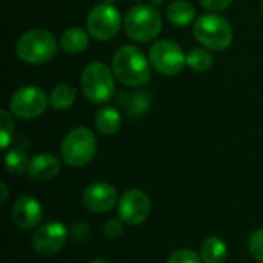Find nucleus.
Listing matches in <instances>:
<instances>
[{
	"label": "nucleus",
	"mask_w": 263,
	"mask_h": 263,
	"mask_svg": "<svg viewBox=\"0 0 263 263\" xmlns=\"http://www.w3.org/2000/svg\"><path fill=\"white\" fill-rule=\"evenodd\" d=\"M123 28L129 39L136 42H149L154 40L163 25L162 17L156 6L153 5H136L133 6L123 18Z\"/></svg>",
	"instance_id": "4"
},
{
	"label": "nucleus",
	"mask_w": 263,
	"mask_h": 263,
	"mask_svg": "<svg viewBox=\"0 0 263 263\" xmlns=\"http://www.w3.org/2000/svg\"><path fill=\"white\" fill-rule=\"evenodd\" d=\"M122 26V15L112 3H102L91 9L86 18V29L96 40L112 39Z\"/></svg>",
	"instance_id": "8"
},
{
	"label": "nucleus",
	"mask_w": 263,
	"mask_h": 263,
	"mask_svg": "<svg viewBox=\"0 0 263 263\" xmlns=\"http://www.w3.org/2000/svg\"><path fill=\"white\" fill-rule=\"evenodd\" d=\"M112 2H116V0H103V3H112Z\"/></svg>",
	"instance_id": "32"
},
{
	"label": "nucleus",
	"mask_w": 263,
	"mask_h": 263,
	"mask_svg": "<svg viewBox=\"0 0 263 263\" xmlns=\"http://www.w3.org/2000/svg\"><path fill=\"white\" fill-rule=\"evenodd\" d=\"M82 202L92 213H106L117 203V191L109 183H92L83 191Z\"/></svg>",
	"instance_id": "12"
},
{
	"label": "nucleus",
	"mask_w": 263,
	"mask_h": 263,
	"mask_svg": "<svg viewBox=\"0 0 263 263\" xmlns=\"http://www.w3.org/2000/svg\"><path fill=\"white\" fill-rule=\"evenodd\" d=\"M149 63L163 76H176L186 65L182 48L171 40H159L149 48Z\"/></svg>",
	"instance_id": "9"
},
{
	"label": "nucleus",
	"mask_w": 263,
	"mask_h": 263,
	"mask_svg": "<svg viewBox=\"0 0 263 263\" xmlns=\"http://www.w3.org/2000/svg\"><path fill=\"white\" fill-rule=\"evenodd\" d=\"M96 128L103 136L116 134L122 126V116L114 106H103L97 111L94 117Z\"/></svg>",
	"instance_id": "17"
},
{
	"label": "nucleus",
	"mask_w": 263,
	"mask_h": 263,
	"mask_svg": "<svg viewBox=\"0 0 263 263\" xmlns=\"http://www.w3.org/2000/svg\"><path fill=\"white\" fill-rule=\"evenodd\" d=\"M166 263H200V257L196 251L188 250V248H182L174 251Z\"/></svg>",
	"instance_id": "24"
},
{
	"label": "nucleus",
	"mask_w": 263,
	"mask_h": 263,
	"mask_svg": "<svg viewBox=\"0 0 263 263\" xmlns=\"http://www.w3.org/2000/svg\"><path fill=\"white\" fill-rule=\"evenodd\" d=\"M89 263H111V262H108V260H105V259H96V260H92V262H89Z\"/></svg>",
	"instance_id": "30"
},
{
	"label": "nucleus",
	"mask_w": 263,
	"mask_h": 263,
	"mask_svg": "<svg viewBox=\"0 0 263 263\" xmlns=\"http://www.w3.org/2000/svg\"><path fill=\"white\" fill-rule=\"evenodd\" d=\"M0 186H2V194H3V197H2V203H5V202H6V196H8V190H6V185H5L3 182H2V185H0Z\"/></svg>",
	"instance_id": "29"
},
{
	"label": "nucleus",
	"mask_w": 263,
	"mask_h": 263,
	"mask_svg": "<svg viewBox=\"0 0 263 263\" xmlns=\"http://www.w3.org/2000/svg\"><path fill=\"white\" fill-rule=\"evenodd\" d=\"M96 149H97L96 136L92 134L91 129L85 126H77L71 129L65 136L60 146L63 162L74 168H82L88 165L94 159Z\"/></svg>",
	"instance_id": "5"
},
{
	"label": "nucleus",
	"mask_w": 263,
	"mask_h": 263,
	"mask_svg": "<svg viewBox=\"0 0 263 263\" xmlns=\"http://www.w3.org/2000/svg\"><path fill=\"white\" fill-rule=\"evenodd\" d=\"M103 231H105V236H106L108 239H117V237H120L122 233H123V225H122L120 220L111 219V220L106 222Z\"/></svg>",
	"instance_id": "27"
},
{
	"label": "nucleus",
	"mask_w": 263,
	"mask_h": 263,
	"mask_svg": "<svg viewBox=\"0 0 263 263\" xmlns=\"http://www.w3.org/2000/svg\"><path fill=\"white\" fill-rule=\"evenodd\" d=\"M166 17L176 26H186L196 22V9L186 0H174L166 8Z\"/></svg>",
	"instance_id": "18"
},
{
	"label": "nucleus",
	"mask_w": 263,
	"mask_h": 263,
	"mask_svg": "<svg viewBox=\"0 0 263 263\" xmlns=\"http://www.w3.org/2000/svg\"><path fill=\"white\" fill-rule=\"evenodd\" d=\"M15 52L18 59L29 65H42L49 62L57 52V40L48 29L35 28L23 32L17 43Z\"/></svg>",
	"instance_id": "2"
},
{
	"label": "nucleus",
	"mask_w": 263,
	"mask_h": 263,
	"mask_svg": "<svg viewBox=\"0 0 263 263\" xmlns=\"http://www.w3.org/2000/svg\"><path fill=\"white\" fill-rule=\"evenodd\" d=\"M117 103L131 117H140L146 114L151 108V94L148 91H136L134 94L120 92L117 96Z\"/></svg>",
	"instance_id": "15"
},
{
	"label": "nucleus",
	"mask_w": 263,
	"mask_h": 263,
	"mask_svg": "<svg viewBox=\"0 0 263 263\" xmlns=\"http://www.w3.org/2000/svg\"><path fill=\"white\" fill-rule=\"evenodd\" d=\"M193 34L203 48L213 51H223L230 48L234 39L230 22L217 14H203L197 17L193 26Z\"/></svg>",
	"instance_id": "3"
},
{
	"label": "nucleus",
	"mask_w": 263,
	"mask_h": 263,
	"mask_svg": "<svg viewBox=\"0 0 263 263\" xmlns=\"http://www.w3.org/2000/svg\"><path fill=\"white\" fill-rule=\"evenodd\" d=\"M48 108V97L39 86L28 85L18 88L9 100V111L18 119L32 120L40 117Z\"/></svg>",
	"instance_id": "7"
},
{
	"label": "nucleus",
	"mask_w": 263,
	"mask_h": 263,
	"mask_svg": "<svg viewBox=\"0 0 263 263\" xmlns=\"http://www.w3.org/2000/svg\"><path fill=\"white\" fill-rule=\"evenodd\" d=\"M214 63V57L208 48H194L186 54V65L196 72L208 71Z\"/></svg>",
	"instance_id": "22"
},
{
	"label": "nucleus",
	"mask_w": 263,
	"mask_h": 263,
	"mask_svg": "<svg viewBox=\"0 0 263 263\" xmlns=\"http://www.w3.org/2000/svg\"><path fill=\"white\" fill-rule=\"evenodd\" d=\"M69 231L60 222H48L32 234V248L42 256L57 254L66 243Z\"/></svg>",
	"instance_id": "10"
},
{
	"label": "nucleus",
	"mask_w": 263,
	"mask_h": 263,
	"mask_svg": "<svg viewBox=\"0 0 263 263\" xmlns=\"http://www.w3.org/2000/svg\"><path fill=\"white\" fill-rule=\"evenodd\" d=\"M42 205L32 196H23L12 206V220L20 230H32L42 220Z\"/></svg>",
	"instance_id": "13"
},
{
	"label": "nucleus",
	"mask_w": 263,
	"mask_h": 263,
	"mask_svg": "<svg viewBox=\"0 0 263 263\" xmlns=\"http://www.w3.org/2000/svg\"><path fill=\"white\" fill-rule=\"evenodd\" d=\"M162 3V0H151L149 2V5H153V6H157V5H160Z\"/></svg>",
	"instance_id": "31"
},
{
	"label": "nucleus",
	"mask_w": 263,
	"mask_h": 263,
	"mask_svg": "<svg viewBox=\"0 0 263 263\" xmlns=\"http://www.w3.org/2000/svg\"><path fill=\"white\" fill-rule=\"evenodd\" d=\"M60 171V160L49 153L37 154L31 159L28 174L39 182H46L54 179Z\"/></svg>",
	"instance_id": "14"
},
{
	"label": "nucleus",
	"mask_w": 263,
	"mask_h": 263,
	"mask_svg": "<svg viewBox=\"0 0 263 263\" xmlns=\"http://www.w3.org/2000/svg\"><path fill=\"white\" fill-rule=\"evenodd\" d=\"M29 162L31 159L23 146H15L5 156V166L11 174H23L25 171L28 173Z\"/></svg>",
	"instance_id": "21"
},
{
	"label": "nucleus",
	"mask_w": 263,
	"mask_h": 263,
	"mask_svg": "<svg viewBox=\"0 0 263 263\" xmlns=\"http://www.w3.org/2000/svg\"><path fill=\"white\" fill-rule=\"evenodd\" d=\"M89 43V32H86L80 26L68 28L60 39L62 49L68 54H80L88 48Z\"/></svg>",
	"instance_id": "16"
},
{
	"label": "nucleus",
	"mask_w": 263,
	"mask_h": 263,
	"mask_svg": "<svg viewBox=\"0 0 263 263\" xmlns=\"http://www.w3.org/2000/svg\"><path fill=\"white\" fill-rule=\"evenodd\" d=\"M151 211V200L148 194L139 188L128 190L119 202V216L128 225L143 223Z\"/></svg>",
	"instance_id": "11"
},
{
	"label": "nucleus",
	"mask_w": 263,
	"mask_h": 263,
	"mask_svg": "<svg viewBox=\"0 0 263 263\" xmlns=\"http://www.w3.org/2000/svg\"><path fill=\"white\" fill-rule=\"evenodd\" d=\"M76 97H77V92L74 86H71L69 83H59L52 88L49 94V103L54 109L65 111L74 105Z\"/></svg>",
	"instance_id": "20"
},
{
	"label": "nucleus",
	"mask_w": 263,
	"mask_h": 263,
	"mask_svg": "<svg viewBox=\"0 0 263 263\" xmlns=\"http://www.w3.org/2000/svg\"><path fill=\"white\" fill-rule=\"evenodd\" d=\"M0 139H2V148H8V145L12 140V133H14V122H12V116L6 111L2 109L0 111Z\"/></svg>",
	"instance_id": "23"
},
{
	"label": "nucleus",
	"mask_w": 263,
	"mask_h": 263,
	"mask_svg": "<svg viewBox=\"0 0 263 263\" xmlns=\"http://www.w3.org/2000/svg\"><path fill=\"white\" fill-rule=\"evenodd\" d=\"M112 72L126 86H143L151 79L149 62L136 46L126 45L116 51L112 57Z\"/></svg>",
	"instance_id": "1"
},
{
	"label": "nucleus",
	"mask_w": 263,
	"mask_h": 263,
	"mask_svg": "<svg viewBox=\"0 0 263 263\" xmlns=\"http://www.w3.org/2000/svg\"><path fill=\"white\" fill-rule=\"evenodd\" d=\"M200 254L205 263H225L228 257V247L219 237H208L200 247Z\"/></svg>",
	"instance_id": "19"
},
{
	"label": "nucleus",
	"mask_w": 263,
	"mask_h": 263,
	"mask_svg": "<svg viewBox=\"0 0 263 263\" xmlns=\"http://www.w3.org/2000/svg\"><path fill=\"white\" fill-rule=\"evenodd\" d=\"M250 253L259 263H263V230H257L250 237Z\"/></svg>",
	"instance_id": "25"
},
{
	"label": "nucleus",
	"mask_w": 263,
	"mask_h": 263,
	"mask_svg": "<svg viewBox=\"0 0 263 263\" xmlns=\"http://www.w3.org/2000/svg\"><path fill=\"white\" fill-rule=\"evenodd\" d=\"M262 11H263V3H262Z\"/></svg>",
	"instance_id": "33"
},
{
	"label": "nucleus",
	"mask_w": 263,
	"mask_h": 263,
	"mask_svg": "<svg viewBox=\"0 0 263 263\" xmlns=\"http://www.w3.org/2000/svg\"><path fill=\"white\" fill-rule=\"evenodd\" d=\"M91 234V230H89V225L88 223H83V222H76L71 225L69 228V236L77 240V242H83L89 237Z\"/></svg>",
	"instance_id": "26"
},
{
	"label": "nucleus",
	"mask_w": 263,
	"mask_h": 263,
	"mask_svg": "<svg viewBox=\"0 0 263 263\" xmlns=\"http://www.w3.org/2000/svg\"><path fill=\"white\" fill-rule=\"evenodd\" d=\"M114 72L103 62L86 65L82 72V92L91 103H105L114 94Z\"/></svg>",
	"instance_id": "6"
},
{
	"label": "nucleus",
	"mask_w": 263,
	"mask_h": 263,
	"mask_svg": "<svg viewBox=\"0 0 263 263\" xmlns=\"http://www.w3.org/2000/svg\"><path fill=\"white\" fill-rule=\"evenodd\" d=\"M231 2H233V0H200V5H202L206 11L219 12V11L227 9V8L231 5Z\"/></svg>",
	"instance_id": "28"
}]
</instances>
